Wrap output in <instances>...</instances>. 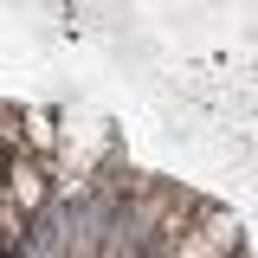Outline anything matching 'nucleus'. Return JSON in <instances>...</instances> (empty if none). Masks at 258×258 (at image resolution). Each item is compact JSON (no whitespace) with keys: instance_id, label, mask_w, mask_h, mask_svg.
Segmentation results:
<instances>
[{"instance_id":"obj_1","label":"nucleus","mask_w":258,"mask_h":258,"mask_svg":"<svg viewBox=\"0 0 258 258\" xmlns=\"http://www.w3.org/2000/svg\"><path fill=\"white\" fill-rule=\"evenodd\" d=\"M0 194H7V200H13V213H32V207H39V200H45V174H39V161H13L7 155V174H0Z\"/></svg>"},{"instance_id":"obj_2","label":"nucleus","mask_w":258,"mask_h":258,"mask_svg":"<svg viewBox=\"0 0 258 258\" xmlns=\"http://www.w3.org/2000/svg\"><path fill=\"white\" fill-rule=\"evenodd\" d=\"M0 174H7V142H0Z\"/></svg>"},{"instance_id":"obj_3","label":"nucleus","mask_w":258,"mask_h":258,"mask_svg":"<svg viewBox=\"0 0 258 258\" xmlns=\"http://www.w3.org/2000/svg\"><path fill=\"white\" fill-rule=\"evenodd\" d=\"M0 239H7V232H0Z\"/></svg>"}]
</instances>
